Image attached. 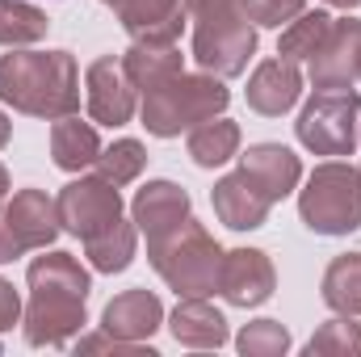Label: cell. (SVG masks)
<instances>
[{
	"instance_id": "cell-1",
	"label": "cell",
	"mask_w": 361,
	"mask_h": 357,
	"mask_svg": "<svg viewBox=\"0 0 361 357\" xmlns=\"http://www.w3.org/2000/svg\"><path fill=\"white\" fill-rule=\"evenodd\" d=\"M25 282H30V307L21 320L25 345L63 349L76 332H85V324H89L85 303H89L92 277L72 253L42 248V257H34L25 269Z\"/></svg>"
},
{
	"instance_id": "cell-2",
	"label": "cell",
	"mask_w": 361,
	"mask_h": 357,
	"mask_svg": "<svg viewBox=\"0 0 361 357\" xmlns=\"http://www.w3.org/2000/svg\"><path fill=\"white\" fill-rule=\"evenodd\" d=\"M0 101L30 118H68L80 109V68L68 51H25L0 55Z\"/></svg>"
},
{
	"instance_id": "cell-3",
	"label": "cell",
	"mask_w": 361,
	"mask_h": 357,
	"mask_svg": "<svg viewBox=\"0 0 361 357\" xmlns=\"http://www.w3.org/2000/svg\"><path fill=\"white\" fill-rule=\"evenodd\" d=\"M231 105V92L223 85V76L210 72H177L173 80L156 85L143 92L139 118L147 126V135L156 139H177L180 131H193L210 118H219Z\"/></svg>"
},
{
	"instance_id": "cell-4",
	"label": "cell",
	"mask_w": 361,
	"mask_h": 357,
	"mask_svg": "<svg viewBox=\"0 0 361 357\" xmlns=\"http://www.w3.org/2000/svg\"><path fill=\"white\" fill-rule=\"evenodd\" d=\"M147 261L164 277L169 290H177V298H210V294H219L223 248L202 223H193V214L180 227H173L169 236L147 240Z\"/></svg>"
},
{
	"instance_id": "cell-5",
	"label": "cell",
	"mask_w": 361,
	"mask_h": 357,
	"mask_svg": "<svg viewBox=\"0 0 361 357\" xmlns=\"http://www.w3.org/2000/svg\"><path fill=\"white\" fill-rule=\"evenodd\" d=\"M298 214L315 236H349L361 227V169L324 160L298 189Z\"/></svg>"
},
{
	"instance_id": "cell-6",
	"label": "cell",
	"mask_w": 361,
	"mask_h": 357,
	"mask_svg": "<svg viewBox=\"0 0 361 357\" xmlns=\"http://www.w3.org/2000/svg\"><path fill=\"white\" fill-rule=\"evenodd\" d=\"M357 118H361V92L349 89H315L302 105L294 131L298 143L311 156H353L357 147Z\"/></svg>"
},
{
	"instance_id": "cell-7",
	"label": "cell",
	"mask_w": 361,
	"mask_h": 357,
	"mask_svg": "<svg viewBox=\"0 0 361 357\" xmlns=\"http://www.w3.org/2000/svg\"><path fill=\"white\" fill-rule=\"evenodd\" d=\"M257 55V25L244 17V8L210 13L193 21V63L210 76H244L248 59Z\"/></svg>"
},
{
	"instance_id": "cell-8",
	"label": "cell",
	"mask_w": 361,
	"mask_h": 357,
	"mask_svg": "<svg viewBox=\"0 0 361 357\" xmlns=\"http://www.w3.org/2000/svg\"><path fill=\"white\" fill-rule=\"evenodd\" d=\"M55 210H59V227L63 231H72L76 240H89V236L114 227L122 219V193L101 173L97 177H76L59 189Z\"/></svg>"
},
{
	"instance_id": "cell-9",
	"label": "cell",
	"mask_w": 361,
	"mask_h": 357,
	"mask_svg": "<svg viewBox=\"0 0 361 357\" xmlns=\"http://www.w3.org/2000/svg\"><path fill=\"white\" fill-rule=\"evenodd\" d=\"M85 105H89V118L101 126H126L139 109V89L130 85L122 59L114 55H101L85 68Z\"/></svg>"
},
{
	"instance_id": "cell-10",
	"label": "cell",
	"mask_w": 361,
	"mask_h": 357,
	"mask_svg": "<svg viewBox=\"0 0 361 357\" xmlns=\"http://www.w3.org/2000/svg\"><path fill=\"white\" fill-rule=\"evenodd\" d=\"M273 286H277V269H273L269 253L261 248H231L223 253V265H219V294L231 303V307H261L273 298Z\"/></svg>"
},
{
	"instance_id": "cell-11",
	"label": "cell",
	"mask_w": 361,
	"mask_h": 357,
	"mask_svg": "<svg viewBox=\"0 0 361 357\" xmlns=\"http://www.w3.org/2000/svg\"><path fill=\"white\" fill-rule=\"evenodd\" d=\"M361 76V21L332 17L324 47L311 55V85L315 89H349Z\"/></svg>"
},
{
	"instance_id": "cell-12",
	"label": "cell",
	"mask_w": 361,
	"mask_h": 357,
	"mask_svg": "<svg viewBox=\"0 0 361 357\" xmlns=\"http://www.w3.org/2000/svg\"><path fill=\"white\" fill-rule=\"evenodd\" d=\"M4 223L13 227L17 244L25 253H42L55 244V236L63 231L59 227V210H55V198H47L42 189H17L8 202H4Z\"/></svg>"
},
{
	"instance_id": "cell-13",
	"label": "cell",
	"mask_w": 361,
	"mask_h": 357,
	"mask_svg": "<svg viewBox=\"0 0 361 357\" xmlns=\"http://www.w3.org/2000/svg\"><path fill=\"white\" fill-rule=\"evenodd\" d=\"M130 42H177L185 30V0H109Z\"/></svg>"
},
{
	"instance_id": "cell-14",
	"label": "cell",
	"mask_w": 361,
	"mask_h": 357,
	"mask_svg": "<svg viewBox=\"0 0 361 357\" xmlns=\"http://www.w3.org/2000/svg\"><path fill=\"white\" fill-rule=\"evenodd\" d=\"M189 210H193V202L177 181H147L130 202V219L147 240H160L173 227H180L189 219Z\"/></svg>"
},
{
	"instance_id": "cell-15",
	"label": "cell",
	"mask_w": 361,
	"mask_h": 357,
	"mask_svg": "<svg viewBox=\"0 0 361 357\" xmlns=\"http://www.w3.org/2000/svg\"><path fill=\"white\" fill-rule=\"evenodd\" d=\"M240 173L252 181L269 202H281L298 189L302 181V160L281 147V143H252L244 156H240Z\"/></svg>"
},
{
	"instance_id": "cell-16",
	"label": "cell",
	"mask_w": 361,
	"mask_h": 357,
	"mask_svg": "<svg viewBox=\"0 0 361 357\" xmlns=\"http://www.w3.org/2000/svg\"><path fill=\"white\" fill-rule=\"evenodd\" d=\"M160 324H164V303H160L152 290H126V294L109 298L105 311H101V328H105L109 337L135 341V345L152 341V337L160 332Z\"/></svg>"
},
{
	"instance_id": "cell-17",
	"label": "cell",
	"mask_w": 361,
	"mask_h": 357,
	"mask_svg": "<svg viewBox=\"0 0 361 357\" xmlns=\"http://www.w3.org/2000/svg\"><path fill=\"white\" fill-rule=\"evenodd\" d=\"M244 97H248V109H257L265 118H281L302 97V72H298V63H290V59H265V63H257V72L248 76Z\"/></svg>"
},
{
	"instance_id": "cell-18",
	"label": "cell",
	"mask_w": 361,
	"mask_h": 357,
	"mask_svg": "<svg viewBox=\"0 0 361 357\" xmlns=\"http://www.w3.org/2000/svg\"><path fill=\"white\" fill-rule=\"evenodd\" d=\"M210 202H214L219 223H227L231 231H257V227H265L269 206H273L269 198H265V193H261L248 177H244L240 169H235V173H227V177L210 189Z\"/></svg>"
},
{
	"instance_id": "cell-19",
	"label": "cell",
	"mask_w": 361,
	"mask_h": 357,
	"mask_svg": "<svg viewBox=\"0 0 361 357\" xmlns=\"http://www.w3.org/2000/svg\"><path fill=\"white\" fill-rule=\"evenodd\" d=\"M169 328L185 349H223L231 341L227 332V315L219 307H210L206 298H180L177 311L169 315Z\"/></svg>"
},
{
	"instance_id": "cell-20",
	"label": "cell",
	"mask_w": 361,
	"mask_h": 357,
	"mask_svg": "<svg viewBox=\"0 0 361 357\" xmlns=\"http://www.w3.org/2000/svg\"><path fill=\"white\" fill-rule=\"evenodd\" d=\"M122 68H126L135 89L152 92L156 85H164L177 72H185V55H180L177 42H130L126 55H122Z\"/></svg>"
},
{
	"instance_id": "cell-21",
	"label": "cell",
	"mask_w": 361,
	"mask_h": 357,
	"mask_svg": "<svg viewBox=\"0 0 361 357\" xmlns=\"http://www.w3.org/2000/svg\"><path fill=\"white\" fill-rule=\"evenodd\" d=\"M97 156H101V135H97L92 122H80L76 114L55 118V126H51V160H55V169L85 173V169L97 164Z\"/></svg>"
},
{
	"instance_id": "cell-22",
	"label": "cell",
	"mask_w": 361,
	"mask_h": 357,
	"mask_svg": "<svg viewBox=\"0 0 361 357\" xmlns=\"http://www.w3.org/2000/svg\"><path fill=\"white\" fill-rule=\"evenodd\" d=\"M185 147H189V160H193L197 169H223L227 160L240 156V126L219 114V118L193 126Z\"/></svg>"
},
{
	"instance_id": "cell-23",
	"label": "cell",
	"mask_w": 361,
	"mask_h": 357,
	"mask_svg": "<svg viewBox=\"0 0 361 357\" xmlns=\"http://www.w3.org/2000/svg\"><path fill=\"white\" fill-rule=\"evenodd\" d=\"M135 253H139V227H135V219L130 223L118 219L114 227H105V231H97V236L85 240V257H89V265L97 273H122V269H130Z\"/></svg>"
},
{
	"instance_id": "cell-24",
	"label": "cell",
	"mask_w": 361,
	"mask_h": 357,
	"mask_svg": "<svg viewBox=\"0 0 361 357\" xmlns=\"http://www.w3.org/2000/svg\"><path fill=\"white\" fill-rule=\"evenodd\" d=\"M324 303L341 315H361V253H341L324 269Z\"/></svg>"
},
{
	"instance_id": "cell-25",
	"label": "cell",
	"mask_w": 361,
	"mask_h": 357,
	"mask_svg": "<svg viewBox=\"0 0 361 357\" xmlns=\"http://www.w3.org/2000/svg\"><path fill=\"white\" fill-rule=\"evenodd\" d=\"M328 30H332V17L328 13H298L286 30H281V38H277V55L281 59H290V63H311V55L324 47V38H328Z\"/></svg>"
},
{
	"instance_id": "cell-26",
	"label": "cell",
	"mask_w": 361,
	"mask_h": 357,
	"mask_svg": "<svg viewBox=\"0 0 361 357\" xmlns=\"http://www.w3.org/2000/svg\"><path fill=\"white\" fill-rule=\"evenodd\" d=\"M51 30V17L30 0H0V47H34Z\"/></svg>"
},
{
	"instance_id": "cell-27",
	"label": "cell",
	"mask_w": 361,
	"mask_h": 357,
	"mask_svg": "<svg viewBox=\"0 0 361 357\" xmlns=\"http://www.w3.org/2000/svg\"><path fill=\"white\" fill-rule=\"evenodd\" d=\"M307 357L315 353H349V357H361V315H332V320H324L315 332H311V341H307Z\"/></svg>"
},
{
	"instance_id": "cell-28",
	"label": "cell",
	"mask_w": 361,
	"mask_h": 357,
	"mask_svg": "<svg viewBox=\"0 0 361 357\" xmlns=\"http://www.w3.org/2000/svg\"><path fill=\"white\" fill-rule=\"evenodd\" d=\"M143 164H147V147L139 143V139H114L109 147H101V156H97V173L109 181V185H130V181H139L143 173Z\"/></svg>"
},
{
	"instance_id": "cell-29",
	"label": "cell",
	"mask_w": 361,
	"mask_h": 357,
	"mask_svg": "<svg viewBox=\"0 0 361 357\" xmlns=\"http://www.w3.org/2000/svg\"><path fill=\"white\" fill-rule=\"evenodd\" d=\"M235 349L244 357H281L290 353V328L277 320H252L235 337Z\"/></svg>"
},
{
	"instance_id": "cell-30",
	"label": "cell",
	"mask_w": 361,
	"mask_h": 357,
	"mask_svg": "<svg viewBox=\"0 0 361 357\" xmlns=\"http://www.w3.org/2000/svg\"><path fill=\"white\" fill-rule=\"evenodd\" d=\"M240 8H244V17H248L252 25L281 30V25H290V21L307 8V0H240Z\"/></svg>"
},
{
	"instance_id": "cell-31",
	"label": "cell",
	"mask_w": 361,
	"mask_h": 357,
	"mask_svg": "<svg viewBox=\"0 0 361 357\" xmlns=\"http://www.w3.org/2000/svg\"><path fill=\"white\" fill-rule=\"evenodd\" d=\"M76 353H130V357H156V349L147 345H135V341H118V337H109L105 328L101 332H92V337H80L76 341Z\"/></svg>"
},
{
	"instance_id": "cell-32",
	"label": "cell",
	"mask_w": 361,
	"mask_h": 357,
	"mask_svg": "<svg viewBox=\"0 0 361 357\" xmlns=\"http://www.w3.org/2000/svg\"><path fill=\"white\" fill-rule=\"evenodd\" d=\"M13 324H21V298H17L13 282L0 277V332H8Z\"/></svg>"
},
{
	"instance_id": "cell-33",
	"label": "cell",
	"mask_w": 361,
	"mask_h": 357,
	"mask_svg": "<svg viewBox=\"0 0 361 357\" xmlns=\"http://www.w3.org/2000/svg\"><path fill=\"white\" fill-rule=\"evenodd\" d=\"M240 8V0H185V13L197 21V17H210V13H231Z\"/></svg>"
},
{
	"instance_id": "cell-34",
	"label": "cell",
	"mask_w": 361,
	"mask_h": 357,
	"mask_svg": "<svg viewBox=\"0 0 361 357\" xmlns=\"http://www.w3.org/2000/svg\"><path fill=\"white\" fill-rule=\"evenodd\" d=\"M17 257H25V248L17 244L13 227H8V223H4V214H0V265H8V261H17Z\"/></svg>"
},
{
	"instance_id": "cell-35",
	"label": "cell",
	"mask_w": 361,
	"mask_h": 357,
	"mask_svg": "<svg viewBox=\"0 0 361 357\" xmlns=\"http://www.w3.org/2000/svg\"><path fill=\"white\" fill-rule=\"evenodd\" d=\"M8 139H13V122H8V114L0 109V147H8Z\"/></svg>"
},
{
	"instance_id": "cell-36",
	"label": "cell",
	"mask_w": 361,
	"mask_h": 357,
	"mask_svg": "<svg viewBox=\"0 0 361 357\" xmlns=\"http://www.w3.org/2000/svg\"><path fill=\"white\" fill-rule=\"evenodd\" d=\"M4 198H8V169L0 164V206H4Z\"/></svg>"
},
{
	"instance_id": "cell-37",
	"label": "cell",
	"mask_w": 361,
	"mask_h": 357,
	"mask_svg": "<svg viewBox=\"0 0 361 357\" xmlns=\"http://www.w3.org/2000/svg\"><path fill=\"white\" fill-rule=\"evenodd\" d=\"M324 4H332V8H345V13H349V8H357L361 0H324Z\"/></svg>"
},
{
	"instance_id": "cell-38",
	"label": "cell",
	"mask_w": 361,
	"mask_h": 357,
	"mask_svg": "<svg viewBox=\"0 0 361 357\" xmlns=\"http://www.w3.org/2000/svg\"><path fill=\"white\" fill-rule=\"evenodd\" d=\"M357 143H361V122H357Z\"/></svg>"
},
{
	"instance_id": "cell-39",
	"label": "cell",
	"mask_w": 361,
	"mask_h": 357,
	"mask_svg": "<svg viewBox=\"0 0 361 357\" xmlns=\"http://www.w3.org/2000/svg\"><path fill=\"white\" fill-rule=\"evenodd\" d=\"M357 80H361V76H357Z\"/></svg>"
}]
</instances>
